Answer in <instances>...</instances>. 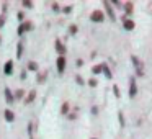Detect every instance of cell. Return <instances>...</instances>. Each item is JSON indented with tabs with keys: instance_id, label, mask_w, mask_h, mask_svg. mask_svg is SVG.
<instances>
[{
	"instance_id": "18",
	"label": "cell",
	"mask_w": 152,
	"mask_h": 139,
	"mask_svg": "<svg viewBox=\"0 0 152 139\" xmlns=\"http://www.w3.org/2000/svg\"><path fill=\"white\" fill-rule=\"evenodd\" d=\"M4 21H5V18H4V17H0V26H4Z\"/></svg>"
},
{
	"instance_id": "3",
	"label": "cell",
	"mask_w": 152,
	"mask_h": 139,
	"mask_svg": "<svg viewBox=\"0 0 152 139\" xmlns=\"http://www.w3.org/2000/svg\"><path fill=\"white\" fill-rule=\"evenodd\" d=\"M132 62H134L136 69L139 70V74L142 75V64H141V61H137V57H136V56H132Z\"/></svg>"
},
{
	"instance_id": "9",
	"label": "cell",
	"mask_w": 152,
	"mask_h": 139,
	"mask_svg": "<svg viewBox=\"0 0 152 139\" xmlns=\"http://www.w3.org/2000/svg\"><path fill=\"white\" fill-rule=\"evenodd\" d=\"M56 49L59 54H64L66 53V49H64V44H61V41H56Z\"/></svg>"
},
{
	"instance_id": "15",
	"label": "cell",
	"mask_w": 152,
	"mask_h": 139,
	"mask_svg": "<svg viewBox=\"0 0 152 139\" xmlns=\"http://www.w3.org/2000/svg\"><path fill=\"white\" fill-rule=\"evenodd\" d=\"M21 53H23V46H21V44H18V53H17V56L21 57Z\"/></svg>"
},
{
	"instance_id": "13",
	"label": "cell",
	"mask_w": 152,
	"mask_h": 139,
	"mask_svg": "<svg viewBox=\"0 0 152 139\" xmlns=\"http://www.w3.org/2000/svg\"><path fill=\"white\" fill-rule=\"evenodd\" d=\"M102 70H103V66H95V67H93V72H95V74L102 72Z\"/></svg>"
},
{
	"instance_id": "7",
	"label": "cell",
	"mask_w": 152,
	"mask_h": 139,
	"mask_svg": "<svg viewBox=\"0 0 152 139\" xmlns=\"http://www.w3.org/2000/svg\"><path fill=\"white\" fill-rule=\"evenodd\" d=\"M105 7H106V12H108V15H110V18H111L113 21H115V13H113V10H111V7H110V2H105Z\"/></svg>"
},
{
	"instance_id": "5",
	"label": "cell",
	"mask_w": 152,
	"mask_h": 139,
	"mask_svg": "<svg viewBox=\"0 0 152 139\" xmlns=\"http://www.w3.org/2000/svg\"><path fill=\"white\" fill-rule=\"evenodd\" d=\"M4 70H5V74H12V72H13V62H10V61H8V62L5 64Z\"/></svg>"
},
{
	"instance_id": "11",
	"label": "cell",
	"mask_w": 152,
	"mask_h": 139,
	"mask_svg": "<svg viewBox=\"0 0 152 139\" xmlns=\"http://www.w3.org/2000/svg\"><path fill=\"white\" fill-rule=\"evenodd\" d=\"M5 118H7V121H13V113L10 111V110H7V111H5Z\"/></svg>"
},
{
	"instance_id": "1",
	"label": "cell",
	"mask_w": 152,
	"mask_h": 139,
	"mask_svg": "<svg viewBox=\"0 0 152 139\" xmlns=\"http://www.w3.org/2000/svg\"><path fill=\"white\" fill-rule=\"evenodd\" d=\"M90 20H92V21H102L103 20V12H100V10L93 12L92 17H90Z\"/></svg>"
},
{
	"instance_id": "10",
	"label": "cell",
	"mask_w": 152,
	"mask_h": 139,
	"mask_svg": "<svg viewBox=\"0 0 152 139\" xmlns=\"http://www.w3.org/2000/svg\"><path fill=\"white\" fill-rule=\"evenodd\" d=\"M5 97H7V100H8V103H13V95H12V92H10V89H5Z\"/></svg>"
},
{
	"instance_id": "12",
	"label": "cell",
	"mask_w": 152,
	"mask_h": 139,
	"mask_svg": "<svg viewBox=\"0 0 152 139\" xmlns=\"http://www.w3.org/2000/svg\"><path fill=\"white\" fill-rule=\"evenodd\" d=\"M124 10H126V13H132V4L131 2H128V4L124 5Z\"/></svg>"
},
{
	"instance_id": "17",
	"label": "cell",
	"mask_w": 152,
	"mask_h": 139,
	"mask_svg": "<svg viewBox=\"0 0 152 139\" xmlns=\"http://www.w3.org/2000/svg\"><path fill=\"white\" fill-rule=\"evenodd\" d=\"M67 110H69V105H67V103H64V106H62V113H66Z\"/></svg>"
},
{
	"instance_id": "14",
	"label": "cell",
	"mask_w": 152,
	"mask_h": 139,
	"mask_svg": "<svg viewBox=\"0 0 152 139\" xmlns=\"http://www.w3.org/2000/svg\"><path fill=\"white\" fill-rule=\"evenodd\" d=\"M28 69H30V70H36V69H38L36 62H30V66H28Z\"/></svg>"
},
{
	"instance_id": "8",
	"label": "cell",
	"mask_w": 152,
	"mask_h": 139,
	"mask_svg": "<svg viewBox=\"0 0 152 139\" xmlns=\"http://www.w3.org/2000/svg\"><path fill=\"white\" fill-rule=\"evenodd\" d=\"M124 28H126V30H132V28H134V21H132V20H126V18H124Z\"/></svg>"
},
{
	"instance_id": "4",
	"label": "cell",
	"mask_w": 152,
	"mask_h": 139,
	"mask_svg": "<svg viewBox=\"0 0 152 139\" xmlns=\"http://www.w3.org/2000/svg\"><path fill=\"white\" fill-rule=\"evenodd\" d=\"M26 30H31V23H23V25H20V28H18V34L25 33Z\"/></svg>"
},
{
	"instance_id": "16",
	"label": "cell",
	"mask_w": 152,
	"mask_h": 139,
	"mask_svg": "<svg viewBox=\"0 0 152 139\" xmlns=\"http://www.w3.org/2000/svg\"><path fill=\"white\" fill-rule=\"evenodd\" d=\"M33 98H34V92H31L30 95H28V98H26V103H30V102H31V100H33Z\"/></svg>"
},
{
	"instance_id": "2",
	"label": "cell",
	"mask_w": 152,
	"mask_h": 139,
	"mask_svg": "<svg viewBox=\"0 0 152 139\" xmlns=\"http://www.w3.org/2000/svg\"><path fill=\"white\" fill-rule=\"evenodd\" d=\"M64 69H66V59H64V56H61L59 59H57V70H59V72H64Z\"/></svg>"
},
{
	"instance_id": "6",
	"label": "cell",
	"mask_w": 152,
	"mask_h": 139,
	"mask_svg": "<svg viewBox=\"0 0 152 139\" xmlns=\"http://www.w3.org/2000/svg\"><path fill=\"white\" fill-rule=\"evenodd\" d=\"M131 90H129V95L131 97H134L136 95V92H137V89H136V82H134V79H131Z\"/></svg>"
}]
</instances>
